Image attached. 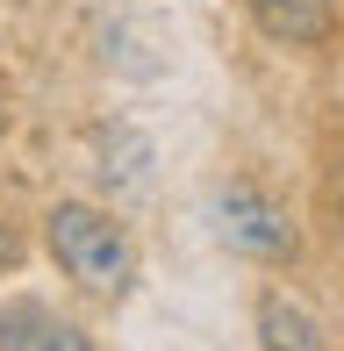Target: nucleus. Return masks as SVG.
Segmentation results:
<instances>
[{
	"mask_svg": "<svg viewBox=\"0 0 344 351\" xmlns=\"http://www.w3.org/2000/svg\"><path fill=\"white\" fill-rule=\"evenodd\" d=\"M258 337H265V351H323L316 315H308L302 301H287V294H265L258 301Z\"/></svg>",
	"mask_w": 344,
	"mask_h": 351,
	"instance_id": "obj_5",
	"label": "nucleus"
},
{
	"mask_svg": "<svg viewBox=\"0 0 344 351\" xmlns=\"http://www.w3.org/2000/svg\"><path fill=\"white\" fill-rule=\"evenodd\" d=\"M0 351H93L79 323L51 315L43 301H8L0 308Z\"/></svg>",
	"mask_w": 344,
	"mask_h": 351,
	"instance_id": "obj_3",
	"label": "nucleus"
},
{
	"mask_svg": "<svg viewBox=\"0 0 344 351\" xmlns=\"http://www.w3.org/2000/svg\"><path fill=\"white\" fill-rule=\"evenodd\" d=\"M215 237H223L230 251H244V258H265V265L294 258V244H302L287 208H280L265 186H251V180H237V186L215 194Z\"/></svg>",
	"mask_w": 344,
	"mask_h": 351,
	"instance_id": "obj_2",
	"label": "nucleus"
},
{
	"mask_svg": "<svg viewBox=\"0 0 344 351\" xmlns=\"http://www.w3.org/2000/svg\"><path fill=\"white\" fill-rule=\"evenodd\" d=\"M43 244H51V258L65 265V280H79L86 294H130L136 244H130V230H122L108 208H93V201H58V208L43 215Z\"/></svg>",
	"mask_w": 344,
	"mask_h": 351,
	"instance_id": "obj_1",
	"label": "nucleus"
},
{
	"mask_svg": "<svg viewBox=\"0 0 344 351\" xmlns=\"http://www.w3.org/2000/svg\"><path fill=\"white\" fill-rule=\"evenodd\" d=\"M0 130H8V108H0Z\"/></svg>",
	"mask_w": 344,
	"mask_h": 351,
	"instance_id": "obj_6",
	"label": "nucleus"
},
{
	"mask_svg": "<svg viewBox=\"0 0 344 351\" xmlns=\"http://www.w3.org/2000/svg\"><path fill=\"white\" fill-rule=\"evenodd\" d=\"M244 8H251V22L273 43H287V51H316V43H330V29H337L330 0H244Z\"/></svg>",
	"mask_w": 344,
	"mask_h": 351,
	"instance_id": "obj_4",
	"label": "nucleus"
}]
</instances>
